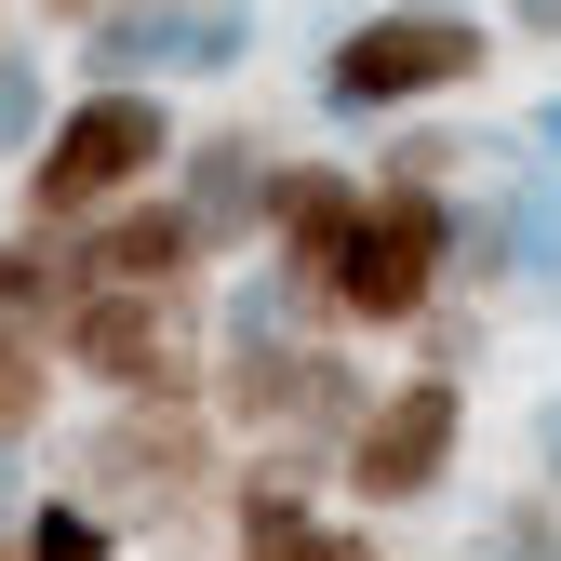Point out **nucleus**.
<instances>
[{
    "mask_svg": "<svg viewBox=\"0 0 561 561\" xmlns=\"http://www.w3.org/2000/svg\"><path fill=\"white\" fill-rule=\"evenodd\" d=\"M67 495L107 508L121 535L148 522L187 548L201 522H228V428L215 401H94V428H67Z\"/></svg>",
    "mask_w": 561,
    "mask_h": 561,
    "instance_id": "1",
    "label": "nucleus"
},
{
    "mask_svg": "<svg viewBox=\"0 0 561 561\" xmlns=\"http://www.w3.org/2000/svg\"><path fill=\"white\" fill-rule=\"evenodd\" d=\"M174 94H148V81H81L54 107V134L27 148V174H14V215L27 228H94V215H121L134 187H161L174 174Z\"/></svg>",
    "mask_w": 561,
    "mask_h": 561,
    "instance_id": "2",
    "label": "nucleus"
},
{
    "mask_svg": "<svg viewBox=\"0 0 561 561\" xmlns=\"http://www.w3.org/2000/svg\"><path fill=\"white\" fill-rule=\"evenodd\" d=\"M481 67H495V27L481 14H428V0H375V14H347L308 67L321 121H428L455 107Z\"/></svg>",
    "mask_w": 561,
    "mask_h": 561,
    "instance_id": "3",
    "label": "nucleus"
},
{
    "mask_svg": "<svg viewBox=\"0 0 561 561\" xmlns=\"http://www.w3.org/2000/svg\"><path fill=\"white\" fill-rule=\"evenodd\" d=\"M455 295V187H414V174H362V228H347L334 280H321V321L347 347L414 334Z\"/></svg>",
    "mask_w": 561,
    "mask_h": 561,
    "instance_id": "4",
    "label": "nucleus"
},
{
    "mask_svg": "<svg viewBox=\"0 0 561 561\" xmlns=\"http://www.w3.org/2000/svg\"><path fill=\"white\" fill-rule=\"evenodd\" d=\"M54 362L94 401H201V375H215V295L81 280V308L54 321Z\"/></svg>",
    "mask_w": 561,
    "mask_h": 561,
    "instance_id": "5",
    "label": "nucleus"
},
{
    "mask_svg": "<svg viewBox=\"0 0 561 561\" xmlns=\"http://www.w3.org/2000/svg\"><path fill=\"white\" fill-rule=\"evenodd\" d=\"M455 468H468V375H442V362H401V375H375L362 428H347V455H334V495L362 508V522H401V508L455 495Z\"/></svg>",
    "mask_w": 561,
    "mask_h": 561,
    "instance_id": "6",
    "label": "nucleus"
},
{
    "mask_svg": "<svg viewBox=\"0 0 561 561\" xmlns=\"http://www.w3.org/2000/svg\"><path fill=\"white\" fill-rule=\"evenodd\" d=\"M67 254H81V280H148V295H215V241H201V215L174 201V174H161V187H134L121 215L67 228Z\"/></svg>",
    "mask_w": 561,
    "mask_h": 561,
    "instance_id": "7",
    "label": "nucleus"
},
{
    "mask_svg": "<svg viewBox=\"0 0 561 561\" xmlns=\"http://www.w3.org/2000/svg\"><path fill=\"white\" fill-rule=\"evenodd\" d=\"M347 228H362V161H321V148H280V174H267V267L280 280H334V254H347Z\"/></svg>",
    "mask_w": 561,
    "mask_h": 561,
    "instance_id": "8",
    "label": "nucleus"
},
{
    "mask_svg": "<svg viewBox=\"0 0 561 561\" xmlns=\"http://www.w3.org/2000/svg\"><path fill=\"white\" fill-rule=\"evenodd\" d=\"M267 174H280V134H267V121H215V134L174 148V201L201 215L215 267H228L241 241H267Z\"/></svg>",
    "mask_w": 561,
    "mask_h": 561,
    "instance_id": "9",
    "label": "nucleus"
},
{
    "mask_svg": "<svg viewBox=\"0 0 561 561\" xmlns=\"http://www.w3.org/2000/svg\"><path fill=\"white\" fill-rule=\"evenodd\" d=\"M67 308H81V254H67V228H0V347H54Z\"/></svg>",
    "mask_w": 561,
    "mask_h": 561,
    "instance_id": "10",
    "label": "nucleus"
},
{
    "mask_svg": "<svg viewBox=\"0 0 561 561\" xmlns=\"http://www.w3.org/2000/svg\"><path fill=\"white\" fill-rule=\"evenodd\" d=\"M321 508L334 495H241L228 481V561H321Z\"/></svg>",
    "mask_w": 561,
    "mask_h": 561,
    "instance_id": "11",
    "label": "nucleus"
},
{
    "mask_svg": "<svg viewBox=\"0 0 561 561\" xmlns=\"http://www.w3.org/2000/svg\"><path fill=\"white\" fill-rule=\"evenodd\" d=\"M67 414V362L54 347H0V455H41Z\"/></svg>",
    "mask_w": 561,
    "mask_h": 561,
    "instance_id": "12",
    "label": "nucleus"
},
{
    "mask_svg": "<svg viewBox=\"0 0 561 561\" xmlns=\"http://www.w3.org/2000/svg\"><path fill=\"white\" fill-rule=\"evenodd\" d=\"M14 535H27V561H134V548H121V522H107V508H81L67 481H54V495H27V522H14Z\"/></svg>",
    "mask_w": 561,
    "mask_h": 561,
    "instance_id": "13",
    "label": "nucleus"
},
{
    "mask_svg": "<svg viewBox=\"0 0 561 561\" xmlns=\"http://www.w3.org/2000/svg\"><path fill=\"white\" fill-rule=\"evenodd\" d=\"M54 67L27 54V41H0V174H27V148H41V134H54Z\"/></svg>",
    "mask_w": 561,
    "mask_h": 561,
    "instance_id": "14",
    "label": "nucleus"
},
{
    "mask_svg": "<svg viewBox=\"0 0 561 561\" xmlns=\"http://www.w3.org/2000/svg\"><path fill=\"white\" fill-rule=\"evenodd\" d=\"M495 215H508V241H522V280H561V161L495 174Z\"/></svg>",
    "mask_w": 561,
    "mask_h": 561,
    "instance_id": "15",
    "label": "nucleus"
},
{
    "mask_svg": "<svg viewBox=\"0 0 561 561\" xmlns=\"http://www.w3.org/2000/svg\"><path fill=\"white\" fill-rule=\"evenodd\" d=\"M481 561H561V495H548V481L495 508V535H481Z\"/></svg>",
    "mask_w": 561,
    "mask_h": 561,
    "instance_id": "16",
    "label": "nucleus"
},
{
    "mask_svg": "<svg viewBox=\"0 0 561 561\" xmlns=\"http://www.w3.org/2000/svg\"><path fill=\"white\" fill-rule=\"evenodd\" d=\"M27 14H41V27H67V41H94V27L121 14V0H27Z\"/></svg>",
    "mask_w": 561,
    "mask_h": 561,
    "instance_id": "17",
    "label": "nucleus"
},
{
    "mask_svg": "<svg viewBox=\"0 0 561 561\" xmlns=\"http://www.w3.org/2000/svg\"><path fill=\"white\" fill-rule=\"evenodd\" d=\"M535 481H548V495H561V388L535 401Z\"/></svg>",
    "mask_w": 561,
    "mask_h": 561,
    "instance_id": "18",
    "label": "nucleus"
},
{
    "mask_svg": "<svg viewBox=\"0 0 561 561\" xmlns=\"http://www.w3.org/2000/svg\"><path fill=\"white\" fill-rule=\"evenodd\" d=\"M508 27L522 41H561V0H508Z\"/></svg>",
    "mask_w": 561,
    "mask_h": 561,
    "instance_id": "19",
    "label": "nucleus"
},
{
    "mask_svg": "<svg viewBox=\"0 0 561 561\" xmlns=\"http://www.w3.org/2000/svg\"><path fill=\"white\" fill-rule=\"evenodd\" d=\"M0 522H27V455H0Z\"/></svg>",
    "mask_w": 561,
    "mask_h": 561,
    "instance_id": "20",
    "label": "nucleus"
},
{
    "mask_svg": "<svg viewBox=\"0 0 561 561\" xmlns=\"http://www.w3.org/2000/svg\"><path fill=\"white\" fill-rule=\"evenodd\" d=\"M388 561H481V548H388Z\"/></svg>",
    "mask_w": 561,
    "mask_h": 561,
    "instance_id": "21",
    "label": "nucleus"
},
{
    "mask_svg": "<svg viewBox=\"0 0 561 561\" xmlns=\"http://www.w3.org/2000/svg\"><path fill=\"white\" fill-rule=\"evenodd\" d=\"M0 561H27V535H14V522H0Z\"/></svg>",
    "mask_w": 561,
    "mask_h": 561,
    "instance_id": "22",
    "label": "nucleus"
},
{
    "mask_svg": "<svg viewBox=\"0 0 561 561\" xmlns=\"http://www.w3.org/2000/svg\"><path fill=\"white\" fill-rule=\"evenodd\" d=\"M14 14H27V0H0V41H14Z\"/></svg>",
    "mask_w": 561,
    "mask_h": 561,
    "instance_id": "23",
    "label": "nucleus"
}]
</instances>
